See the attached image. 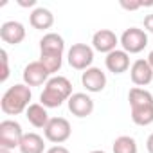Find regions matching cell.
Here are the masks:
<instances>
[{
    "mask_svg": "<svg viewBox=\"0 0 153 153\" xmlns=\"http://www.w3.org/2000/svg\"><path fill=\"white\" fill-rule=\"evenodd\" d=\"M31 97H33L31 88L25 83L13 85L4 92L2 99H0V108L7 115H18V114H22L29 108Z\"/></svg>",
    "mask_w": 153,
    "mask_h": 153,
    "instance_id": "obj_1",
    "label": "cell"
},
{
    "mask_svg": "<svg viewBox=\"0 0 153 153\" xmlns=\"http://www.w3.org/2000/svg\"><path fill=\"white\" fill-rule=\"evenodd\" d=\"M22 137H24V130L18 121L6 119L0 123V148H7V149L20 148Z\"/></svg>",
    "mask_w": 153,
    "mask_h": 153,
    "instance_id": "obj_2",
    "label": "cell"
},
{
    "mask_svg": "<svg viewBox=\"0 0 153 153\" xmlns=\"http://www.w3.org/2000/svg\"><path fill=\"white\" fill-rule=\"evenodd\" d=\"M68 65L76 70H87L94 61V49L87 43H74L67 54Z\"/></svg>",
    "mask_w": 153,
    "mask_h": 153,
    "instance_id": "obj_3",
    "label": "cell"
},
{
    "mask_svg": "<svg viewBox=\"0 0 153 153\" xmlns=\"http://www.w3.org/2000/svg\"><path fill=\"white\" fill-rule=\"evenodd\" d=\"M43 133H45V139L49 142L61 144V142L70 139L72 128H70V123L65 117H51L47 126L43 128Z\"/></svg>",
    "mask_w": 153,
    "mask_h": 153,
    "instance_id": "obj_4",
    "label": "cell"
},
{
    "mask_svg": "<svg viewBox=\"0 0 153 153\" xmlns=\"http://www.w3.org/2000/svg\"><path fill=\"white\" fill-rule=\"evenodd\" d=\"M121 45L128 54H139L148 45V34L139 27H130L121 34Z\"/></svg>",
    "mask_w": 153,
    "mask_h": 153,
    "instance_id": "obj_5",
    "label": "cell"
},
{
    "mask_svg": "<svg viewBox=\"0 0 153 153\" xmlns=\"http://www.w3.org/2000/svg\"><path fill=\"white\" fill-rule=\"evenodd\" d=\"M24 83L27 85V87H40V85H43V83H47L51 78H49V70L42 65V61L38 59V61H31L29 65H25V68H24Z\"/></svg>",
    "mask_w": 153,
    "mask_h": 153,
    "instance_id": "obj_6",
    "label": "cell"
},
{
    "mask_svg": "<svg viewBox=\"0 0 153 153\" xmlns=\"http://www.w3.org/2000/svg\"><path fill=\"white\" fill-rule=\"evenodd\" d=\"M68 103V110L72 115L76 117H88L92 112H94V101L88 94H83V92H76L70 96V99L67 101Z\"/></svg>",
    "mask_w": 153,
    "mask_h": 153,
    "instance_id": "obj_7",
    "label": "cell"
},
{
    "mask_svg": "<svg viewBox=\"0 0 153 153\" xmlns=\"http://www.w3.org/2000/svg\"><path fill=\"white\" fill-rule=\"evenodd\" d=\"M130 78L133 85L137 87H146L153 81V68L148 63V59H135L130 67Z\"/></svg>",
    "mask_w": 153,
    "mask_h": 153,
    "instance_id": "obj_8",
    "label": "cell"
},
{
    "mask_svg": "<svg viewBox=\"0 0 153 153\" xmlns=\"http://www.w3.org/2000/svg\"><path fill=\"white\" fill-rule=\"evenodd\" d=\"M121 40L115 36L114 31L110 29H99L97 33H94L92 36V47L97 51V52H103V54H110L117 49V43Z\"/></svg>",
    "mask_w": 153,
    "mask_h": 153,
    "instance_id": "obj_9",
    "label": "cell"
},
{
    "mask_svg": "<svg viewBox=\"0 0 153 153\" xmlns=\"http://www.w3.org/2000/svg\"><path fill=\"white\" fill-rule=\"evenodd\" d=\"M0 38H2L4 43H9V45L22 43L25 40V27H24V24L15 22V20L4 22L2 25H0Z\"/></svg>",
    "mask_w": 153,
    "mask_h": 153,
    "instance_id": "obj_10",
    "label": "cell"
},
{
    "mask_svg": "<svg viewBox=\"0 0 153 153\" xmlns=\"http://www.w3.org/2000/svg\"><path fill=\"white\" fill-rule=\"evenodd\" d=\"M81 83L92 94L101 92L106 87V74L101 68H97V67H90V68H87L81 74Z\"/></svg>",
    "mask_w": 153,
    "mask_h": 153,
    "instance_id": "obj_11",
    "label": "cell"
},
{
    "mask_svg": "<svg viewBox=\"0 0 153 153\" xmlns=\"http://www.w3.org/2000/svg\"><path fill=\"white\" fill-rule=\"evenodd\" d=\"M105 65H106V68H108L110 72H114V74H123V72H126V70L130 68V54H128L126 51L115 49L114 52L106 54Z\"/></svg>",
    "mask_w": 153,
    "mask_h": 153,
    "instance_id": "obj_12",
    "label": "cell"
},
{
    "mask_svg": "<svg viewBox=\"0 0 153 153\" xmlns=\"http://www.w3.org/2000/svg\"><path fill=\"white\" fill-rule=\"evenodd\" d=\"M65 42L58 33H47L40 40V54H52V56H63Z\"/></svg>",
    "mask_w": 153,
    "mask_h": 153,
    "instance_id": "obj_13",
    "label": "cell"
},
{
    "mask_svg": "<svg viewBox=\"0 0 153 153\" xmlns=\"http://www.w3.org/2000/svg\"><path fill=\"white\" fill-rule=\"evenodd\" d=\"M45 88L54 92L56 96H59L63 101H68L72 96V83L65 78V76H54L45 83Z\"/></svg>",
    "mask_w": 153,
    "mask_h": 153,
    "instance_id": "obj_14",
    "label": "cell"
},
{
    "mask_svg": "<svg viewBox=\"0 0 153 153\" xmlns=\"http://www.w3.org/2000/svg\"><path fill=\"white\" fill-rule=\"evenodd\" d=\"M25 117L34 128H45L49 119H51L49 114H47V108L42 103H31L29 108L25 110Z\"/></svg>",
    "mask_w": 153,
    "mask_h": 153,
    "instance_id": "obj_15",
    "label": "cell"
},
{
    "mask_svg": "<svg viewBox=\"0 0 153 153\" xmlns=\"http://www.w3.org/2000/svg\"><path fill=\"white\" fill-rule=\"evenodd\" d=\"M29 22L34 29L38 31H45V29H51L54 25V15L47 9V7H36L31 16H29Z\"/></svg>",
    "mask_w": 153,
    "mask_h": 153,
    "instance_id": "obj_16",
    "label": "cell"
},
{
    "mask_svg": "<svg viewBox=\"0 0 153 153\" xmlns=\"http://www.w3.org/2000/svg\"><path fill=\"white\" fill-rule=\"evenodd\" d=\"M20 153H43L45 151V142L43 137L31 131V133H24L22 142H20Z\"/></svg>",
    "mask_w": 153,
    "mask_h": 153,
    "instance_id": "obj_17",
    "label": "cell"
},
{
    "mask_svg": "<svg viewBox=\"0 0 153 153\" xmlns=\"http://www.w3.org/2000/svg\"><path fill=\"white\" fill-rule=\"evenodd\" d=\"M128 101H130V110L131 108H144V106H153V96L146 88L133 87L128 92Z\"/></svg>",
    "mask_w": 153,
    "mask_h": 153,
    "instance_id": "obj_18",
    "label": "cell"
},
{
    "mask_svg": "<svg viewBox=\"0 0 153 153\" xmlns=\"http://www.w3.org/2000/svg\"><path fill=\"white\" fill-rule=\"evenodd\" d=\"M114 153H137V142L130 135H121L114 140Z\"/></svg>",
    "mask_w": 153,
    "mask_h": 153,
    "instance_id": "obj_19",
    "label": "cell"
},
{
    "mask_svg": "<svg viewBox=\"0 0 153 153\" xmlns=\"http://www.w3.org/2000/svg\"><path fill=\"white\" fill-rule=\"evenodd\" d=\"M131 121L137 126H149L153 123V106L131 108Z\"/></svg>",
    "mask_w": 153,
    "mask_h": 153,
    "instance_id": "obj_20",
    "label": "cell"
},
{
    "mask_svg": "<svg viewBox=\"0 0 153 153\" xmlns=\"http://www.w3.org/2000/svg\"><path fill=\"white\" fill-rule=\"evenodd\" d=\"M40 61L42 65L49 70V74H54L61 68V61L63 56H52V54H40Z\"/></svg>",
    "mask_w": 153,
    "mask_h": 153,
    "instance_id": "obj_21",
    "label": "cell"
},
{
    "mask_svg": "<svg viewBox=\"0 0 153 153\" xmlns=\"http://www.w3.org/2000/svg\"><path fill=\"white\" fill-rule=\"evenodd\" d=\"M40 101L45 108H59L63 105V99L59 96H56L54 92L47 90V88H43V92L40 94Z\"/></svg>",
    "mask_w": 153,
    "mask_h": 153,
    "instance_id": "obj_22",
    "label": "cell"
},
{
    "mask_svg": "<svg viewBox=\"0 0 153 153\" xmlns=\"http://www.w3.org/2000/svg\"><path fill=\"white\" fill-rule=\"evenodd\" d=\"M0 61H2V74H0V81H6L9 78V58H7V52L2 49L0 51Z\"/></svg>",
    "mask_w": 153,
    "mask_h": 153,
    "instance_id": "obj_23",
    "label": "cell"
},
{
    "mask_svg": "<svg viewBox=\"0 0 153 153\" xmlns=\"http://www.w3.org/2000/svg\"><path fill=\"white\" fill-rule=\"evenodd\" d=\"M142 6H148V4H144V2H124V0H121V7L128 9V11H135V9H139Z\"/></svg>",
    "mask_w": 153,
    "mask_h": 153,
    "instance_id": "obj_24",
    "label": "cell"
},
{
    "mask_svg": "<svg viewBox=\"0 0 153 153\" xmlns=\"http://www.w3.org/2000/svg\"><path fill=\"white\" fill-rule=\"evenodd\" d=\"M45 153H70L65 146H61V144H56V146H52V148H49Z\"/></svg>",
    "mask_w": 153,
    "mask_h": 153,
    "instance_id": "obj_25",
    "label": "cell"
},
{
    "mask_svg": "<svg viewBox=\"0 0 153 153\" xmlns=\"http://www.w3.org/2000/svg\"><path fill=\"white\" fill-rule=\"evenodd\" d=\"M144 27H146V31L153 33V13L144 16Z\"/></svg>",
    "mask_w": 153,
    "mask_h": 153,
    "instance_id": "obj_26",
    "label": "cell"
},
{
    "mask_svg": "<svg viewBox=\"0 0 153 153\" xmlns=\"http://www.w3.org/2000/svg\"><path fill=\"white\" fill-rule=\"evenodd\" d=\"M18 4H20L22 7H33V6L36 4V0H18Z\"/></svg>",
    "mask_w": 153,
    "mask_h": 153,
    "instance_id": "obj_27",
    "label": "cell"
},
{
    "mask_svg": "<svg viewBox=\"0 0 153 153\" xmlns=\"http://www.w3.org/2000/svg\"><path fill=\"white\" fill-rule=\"evenodd\" d=\"M146 149H148V153H153V133L148 137V140H146Z\"/></svg>",
    "mask_w": 153,
    "mask_h": 153,
    "instance_id": "obj_28",
    "label": "cell"
},
{
    "mask_svg": "<svg viewBox=\"0 0 153 153\" xmlns=\"http://www.w3.org/2000/svg\"><path fill=\"white\" fill-rule=\"evenodd\" d=\"M148 63L151 65V68H153V51L149 52V56H148Z\"/></svg>",
    "mask_w": 153,
    "mask_h": 153,
    "instance_id": "obj_29",
    "label": "cell"
},
{
    "mask_svg": "<svg viewBox=\"0 0 153 153\" xmlns=\"http://www.w3.org/2000/svg\"><path fill=\"white\" fill-rule=\"evenodd\" d=\"M0 153H11V149H7V148H0Z\"/></svg>",
    "mask_w": 153,
    "mask_h": 153,
    "instance_id": "obj_30",
    "label": "cell"
},
{
    "mask_svg": "<svg viewBox=\"0 0 153 153\" xmlns=\"http://www.w3.org/2000/svg\"><path fill=\"white\" fill-rule=\"evenodd\" d=\"M90 153H106V151H103V149H94V151H90Z\"/></svg>",
    "mask_w": 153,
    "mask_h": 153,
    "instance_id": "obj_31",
    "label": "cell"
}]
</instances>
